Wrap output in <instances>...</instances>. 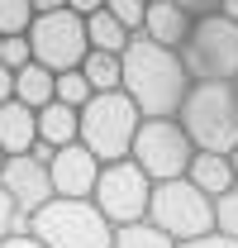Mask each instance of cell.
<instances>
[{
	"mask_svg": "<svg viewBox=\"0 0 238 248\" xmlns=\"http://www.w3.org/2000/svg\"><path fill=\"white\" fill-rule=\"evenodd\" d=\"M38 148V115L24 110L19 100L0 105V153L5 157H24Z\"/></svg>",
	"mask_w": 238,
	"mask_h": 248,
	"instance_id": "4fadbf2b",
	"label": "cell"
},
{
	"mask_svg": "<svg viewBox=\"0 0 238 248\" xmlns=\"http://www.w3.org/2000/svg\"><path fill=\"white\" fill-rule=\"evenodd\" d=\"M81 143V110H67V105H43L38 110V148L43 153H58V148H72Z\"/></svg>",
	"mask_w": 238,
	"mask_h": 248,
	"instance_id": "5bb4252c",
	"label": "cell"
},
{
	"mask_svg": "<svg viewBox=\"0 0 238 248\" xmlns=\"http://www.w3.org/2000/svg\"><path fill=\"white\" fill-rule=\"evenodd\" d=\"M95 177H100V162H95V153H86L81 143H72V148H58V153L48 157L53 201H90V191H95Z\"/></svg>",
	"mask_w": 238,
	"mask_h": 248,
	"instance_id": "8fae6325",
	"label": "cell"
},
{
	"mask_svg": "<svg viewBox=\"0 0 238 248\" xmlns=\"http://www.w3.org/2000/svg\"><path fill=\"white\" fill-rule=\"evenodd\" d=\"M214 234H224V239L238 244V186L229 191V196L214 201Z\"/></svg>",
	"mask_w": 238,
	"mask_h": 248,
	"instance_id": "603a6c76",
	"label": "cell"
},
{
	"mask_svg": "<svg viewBox=\"0 0 238 248\" xmlns=\"http://www.w3.org/2000/svg\"><path fill=\"white\" fill-rule=\"evenodd\" d=\"M195 153H234L238 148V95L234 81H191V91L177 110Z\"/></svg>",
	"mask_w": 238,
	"mask_h": 248,
	"instance_id": "7a4b0ae2",
	"label": "cell"
},
{
	"mask_svg": "<svg viewBox=\"0 0 238 248\" xmlns=\"http://www.w3.org/2000/svg\"><path fill=\"white\" fill-rule=\"evenodd\" d=\"M105 5H110V15L119 19V29L129 33V38L143 33V19H148V5L143 0H105Z\"/></svg>",
	"mask_w": 238,
	"mask_h": 248,
	"instance_id": "7402d4cb",
	"label": "cell"
},
{
	"mask_svg": "<svg viewBox=\"0 0 238 248\" xmlns=\"http://www.w3.org/2000/svg\"><path fill=\"white\" fill-rule=\"evenodd\" d=\"M191 157H195V148H191V139H186V129H181L177 120H143L134 148H129V162H134L152 186L181 182V177L191 172Z\"/></svg>",
	"mask_w": 238,
	"mask_h": 248,
	"instance_id": "ba28073f",
	"label": "cell"
},
{
	"mask_svg": "<svg viewBox=\"0 0 238 248\" xmlns=\"http://www.w3.org/2000/svg\"><path fill=\"white\" fill-rule=\"evenodd\" d=\"M234 95H238V81H234Z\"/></svg>",
	"mask_w": 238,
	"mask_h": 248,
	"instance_id": "4dcf8cb0",
	"label": "cell"
},
{
	"mask_svg": "<svg viewBox=\"0 0 238 248\" xmlns=\"http://www.w3.org/2000/svg\"><path fill=\"white\" fill-rule=\"evenodd\" d=\"M119 91L138 105L143 120H177L181 100L191 91V77H186L177 53L157 48L138 33L119 58Z\"/></svg>",
	"mask_w": 238,
	"mask_h": 248,
	"instance_id": "6da1fadb",
	"label": "cell"
},
{
	"mask_svg": "<svg viewBox=\"0 0 238 248\" xmlns=\"http://www.w3.org/2000/svg\"><path fill=\"white\" fill-rule=\"evenodd\" d=\"M29 53L43 72H76L86 62L90 43H86V24L67 10V0H38L33 5V29H29Z\"/></svg>",
	"mask_w": 238,
	"mask_h": 248,
	"instance_id": "3957f363",
	"label": "cell"
},
{
	"mask_svg": "<svg viewBox=\"0 0 238 248\" xmlns=\"http://www.w3.org/2000/svg\"><path fill=\"white\" fill-rule=\"evenodd\" d=\"M90 95H95V91H90V81L81 77V67H76V72H62L58 86H53V100H58V105H67V110H86Z\"/></svg>",
	"mask_w": 238,
	"mask_h": 248,
	"instance_id": "ffe728a7",
	"label": "cell"
},
{
	"mask_svg": "<svg viewBox=\"0 0 238 248\" xmlns=\"http://www.w3.org/2000/svg\"><path fill=\"white\" fill-rule=\"evenodd\" d=\"M81 77L90 81V91H95V95L119 91V58H110V53H86V62H81Z\"/></svg>",
	"mask_w": 238,
	"mask_h": 248,
	"instance_id": "ac0fdd59",
	"label": "cell"
},
{
	"mask_svg": "<svg viewBox=\"0 0 238 248\" xmlns=\"http://www.w3.org/2000/svg\"><path fill=\"white\" fill-rule=\"evenodd\" d=\"M148 224H157L172 244L205 239V234H214V201L200 196L186 177H181V182H162V186H152Z\"/></svg>",
	"mask_w": 238,
	"mask_h": 248,
	"instance_id": "52a82bcc",
	"label": "cell"
},
{
	"mask_svg": "<svg viewBox=\"0 0 238 248\" xmlns=\"http://www.w3.org/2000/svg\"><path fill=\"white\" fill-rule=\"evenodd\" d=\"M53 86H58V77L53 72H43L38 62H29L24 72H15V100L24 105V110H43V105H53Z\"/></svg>",
	"mask_w": 238,
	"mask_h": 248,
	"instance_id": "2e32d148",
	"label": "cell"
},
{
	"mask_svg": "<svg viewBox=\"0 0 238 248\" xmlns=\"http://www.w3.org/2000/svg\"><path fill=\"white\" fill-rule=\"evenodd\" d=\"M29 234L43 248H110L115 229L90 201H48L29 219Z\"/></svg>",
	"mask_w": 238,
	"mask_h": 248,
	"instance_id": "8992f818",
	"label": "cell"
},
{
	"mask_svg": "<svg viewBox=\"0 0 238 248\" xmlns=\"http://www.w3.org/2000/svg\"><path fill=\"white\" fill-rule=\"evenodd\" d=\"M138 105L129 100L124 91H110V95H90V105L81 110V148L95 153V162H124L134 139H138Z\"/></svg>",
	"mask_w": 238,
	"mask_h": 248,
	"instance_id": "5b68a950",
	"label": "cell"
},
{
	"mask_svg": "<svg viewBox=\"0 0 238 248\" xmlns=\"http://www.w3.org/2000/svg\"><path fill=\"white\" fill-rule=\"evenodd\" d=\"M86 43H90V53H110V58H124V48H129L134 38L119 29V19L110 15V5H105L100 15H90V19H86Z\"/></svg>",
	"mask_w": 238,
	"mask_h": 248,
	"instance_id": "e0dca14e",
	"label": "cell"
},
{
	"mask_svg": "<svg viewBox=\"0 0 238 248\" xmlns=\"http://www.w3.org/2000/svg\"><path fill=\"white\" fill-rule=\"evenodd\" d=\"M0 248H43V244H38L33 234H10V239H5Z\"/></svg>",
	"mask_w": 238,
	"mask_h": 248,
	"instance_id": "4316f807",
	"label": "cell"
},
{
	"mask_svg": "<svg viewBox=\"0 0 238 248\" xmlns=\"http://www.w3.org/2000/svg\"><path fill=\"white\" fill-rule=\"evenodd\" d=\"M177 248H238V244L224 234H205V239H191V244H177Z\"/></svg>",
	"mask_w": 238,
	"mask_h": 248,
	"instance_id": "484cf974",
	"label": "cell"
},
{
	"mask_svg": "<svg viewBox=\"0 0 238 248\" xmlns=\"http://www.w3.org/2000/svg\"><path fill=\"white\" fill-rule=\"evenodd\" d=\"M0 186H5V196H10V205H15V215L29 224L48 201H53V182H48V162L43 157H5V172H0Z\"/></svg>",
	"mask_w": 238,
	"mask_h": 248,
	"instance_id": "30bf717a",
	"label": "cell"
},
{
	"mask_svg": "<svg viewBox=\"0 0 238 248\" xmlns=\"http://www.w3.org/2000/svg\"><path fill=\"white\" fill-rule=\"evenodd\" d=\"M186 182L195 186L200 196H209V201L229 196V191L238 186V182H234V157H224V153H195V157H191Z\"/></svg>",
	"mask_w": 238,
	"mask_h": 248,
	"instance_id": "9a60e30c",
	"label": "cell"
},
{
	"mask_svg": "<svg viewBox=\"0 0 238 248\" xmlns=\"http://www.w3.org/2000/svg\"><path fill=\"white\" fill-rule=\"evenodd\" d=\"M148 201H152V182L124 157V162H105L100 177H95V191H90V205L105 215L110 229H124V224H143L148 219Z\"/></svg>",
	"mask_w": 238,
	"mask_h": 248,
	"instance_id": "9c48e42d",
	"label": "cell"
},
{
	"mask_svg": "<svg viewBox=\"0 0 238 248\" xmlns=\"http://www.w3.org/2000/svg\"><path fill=\"white\" fill-rule=\"evenodd\" d=\"M205 10L200 5H181V0H157L148 5V19H143V38L157 43V48H167V53H181V43L191 38L195 29V19H200Z\"/></svg>",
	"mask_w": 238,
	"mask_h": 248,
	"instance_id": "7c38bea8",
	"label": "cell"
},
{
	"mask_svg": "<svg viewBox=\"0 0 238 248\" xmlns=\"http://www.w3.org/2000/svg\"><path fill=\"white\" fill-rule=\"evenodd\" d=\"M110 248H177L157 224H124V229H115V239H110Z\"/></svg>",
	"mask_w": 238,
	"mask_h": 248,
	"instance_id": "d6986e66",
	"label": "cell"
},
{
	"mask_svg": "<svg viewBox=\"0 0 238 248\" xmlns=\"http://www.w3.org/2000/svg\"><path fill=\"white\" fill-rule=\"evenodd\" d=\"M229 157H234V182H238V148H234V153H229Z\"/></svg>",
	"mask_w": 238,
	"mask_h": 248,
	"instance_id": "f1b7e54d",
	"label": "cell"
},
{
	"mask_svg": "<svg viewBox=\"0 0 238 248\" xmlns=\"http://www.w3.org/2000/svg\"><path fill=\"white\" fill-rule=\"evenodd\" d=\"M177 58L191 81H238V24L219 15V5H209Z\"/></svg>",
	"mask_w": 238,
	"mask_h": 248,
	"instance_id": "277c9868",
	"label": "cell"
},
{
	"mask_svg": "<svg viewBox=\"0 0 238 248\" xmlns=\"http://www.w3.org/2000/svg\"><path fill=\"white\" fill-rule=\"evenodd\" d=\"M29 62H33L29 38H0V67H5V72H24Z\"/></svg>",
	"mask_w": 238,
	"mask_h": 248,
	"instance_id": "cb8c5ba5",
	"label": "cell"
},
{
	"mask_svg": "<svg viewBox=\"0 0 238 248\" xmlns=\"http://www.w3.org/2000/svg\"><path fill=\"white\" fill-rule=\"evenodd\" d=\"M33 5L29 0H0V38H29Z\"/></svg>",
	"mask_w": 238,
	"mask_h": 248,
	"instance_id": "44dd1931",
	"label": "cell"
},
{
	"mask_svg": "<svg viewBox=\"0 0 238 248\" xmlns=\"http://www.w3.org/2000/svg\"><path fill=\"white\" fill-rule=\"evenodd\" d=\"M5 100H15V72L0 67V105H5Z\"/></svg>",
	"mask_w": 238,
	"mask_h": 248,
	"instance_id": "83f0119b",
	"label": "cell"
},
{
	"mask_svg": "<svg viewBox=\"0 0 238 248\" xmlns=\"http://www.w3.org/2000/svg\"><path fill=\"white\" fill-rule=\"evenodd\" d=\"M10 234H29V224L15 215V205H10V196H5V186H0V244H5Z\"/></svg>",
	"mask_w": 238,
	"mask_h": 248,
	"instance_id": "d4e9b609",
	"label": "cell"
},
{
	"mask_svg": "<svg viewBox=\"0 0 238 248\" xmlns=\"http://www.w3.org/2000/svg\"><path fill=\"white\" fill-rule=\"evenodd\" d=\"M0 172H5V153H0Z\"/></svg>",
	"mask_w": 238,
	"mask_h": 248,
	"instance_id": "f546056e",
	"label": "cell"
}]
</instances>
